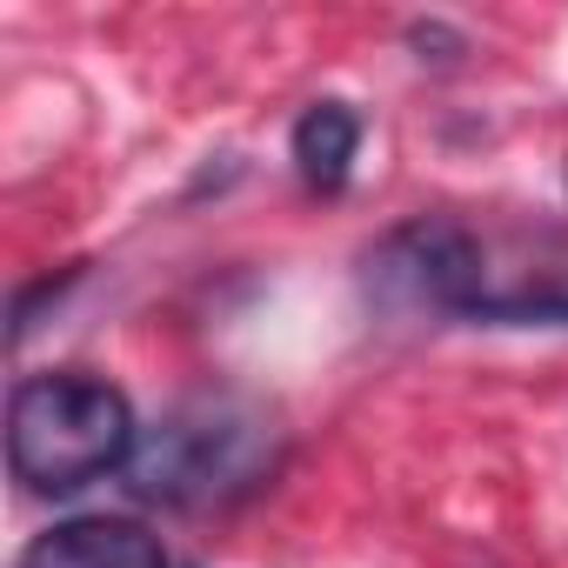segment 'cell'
<instances>
[{"label": "cell", "instance_id": "2", "mask_svg": "<svg viewBox=\"0 0 568 568\" xmlns=\"http://www.w3.org/2000/svg\"><path fill=\"white\" fill-rule=\"evenodd\" d=\"M281 462V435L261 408L227 402V395H201L168 408L154 428H141L134 455H128V495L154 501V508H214L234 501L247 488H261Z\"/></svg>", "mask_w": 568, "mask_h": 568}, {"label": "cell", "instance_id": "3", "mask_svg": "<svg viewBox=\"0 0 568 568\" xmlns=\"http://www.w3.org/2000/svg\"><path fill=\"white\" fill-rule=\"evenodd\" d=\"M362 281H368V302H382L388 315H455V322H481V308L495 302L488 254L455 221H408V227L382 234L368 247Z\"/></svg>", "mask_w": 568, "mask_h": 568}, {"label": "cell", "instance_id": "4", "mask_svg": "<svg viewBox=\"0 0 568 568\" xmlns=\"http://www.w3.org/2000/svg\"><path fill=\"white\" fill-rule=\"evenodd\" d=\"M21 568H168V548L128 515H81L34 535Z\"/></svg>", "mask_w": 568, "mask_h": 568}, {"label": "cell", "instance_id": "1", "mask_svg": "<svg viewBox=\"0 0 568 568\" xmlns=\"http://www.w3.org/2000/svg\"><path fill=\"white\" fill-rule=\"evenodd\" d=\"M141 428L114 382L88 368H48L8 395V468L28 495H81L88 481L128 468Z\"/></svg>", "mask_w": 568, "mask_h": 568}, {"label": "cell", "instance_id": "5", "mask_svg": "<svg viewBox=\"0 0 568 568\" xmlns=\"http://www.w3.org/2000/svg\"><path fill=\"white\" fill-rule=\"evenodd\" d=\"M355 148H362V114L348 101H315L295 121V168H302V181L315 194H342L348 187Z\"/></svg>", "mask_w": 568, "mask_h": 568}]
</instances>
